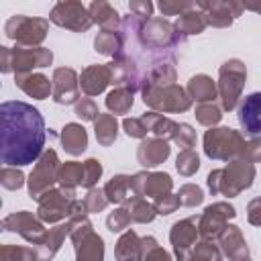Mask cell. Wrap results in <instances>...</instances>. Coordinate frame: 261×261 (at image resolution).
Segmentation results:
<instances>
[{
	"label": "cell",
	"instance_id": "2",
	"mask_svg": "<svg viewBox=\"0 0 261 261\" xmlns=\"http://www.w3.org/2000/svg\"><path fill=\"white\" fill-rule=\"evenodd\" d=\"M239 122L247 135H261V92L243 98L239 106Z\"/></svg>",
	"mask_w": 261,
	"mask_h": 261
},
{
	"label": "cell",
	"instance_id": "1",
	"mask_svg": "<svg viewBox=\"0 0 261 261\" xmlns=\"http://www.w3.org/2000/svg\"><path fill=\"white\" fill-rule=\"evenodd\" d=\"M45 147V120L24 102L0 106V157L4 165H29Z\"/></svg>",
	"mask_w": 261,
	"mask_h": 261
}]
</instances>
